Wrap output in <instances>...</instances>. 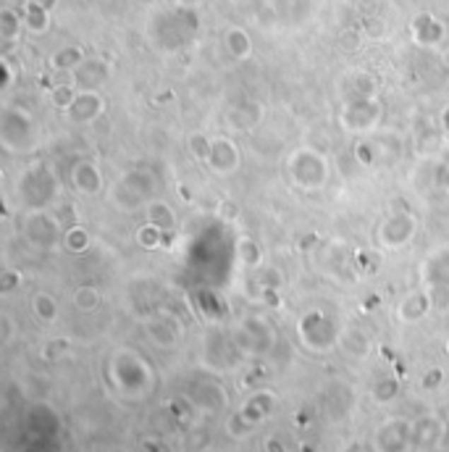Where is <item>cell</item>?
<instances>
[{
  "mask_svg": "<svg viewBox=\"0 0 449 452\" xmlns=\"http://www.w3.org/2000/svg\"><path fill=\"white\" fill-rule=\"evenodd\" d=\"M413 444V424L404 418H389L373 434V452H407Z\"/></svg>",
  "mask_w": 449,
  "mask_h": 452,
  "instance_id": "obj_1",
  "label": "cell"
},
{
  "mask_svg": "<svg viewBox=\"0 0 449 452\" xmlns=\"http://www.w3.org/2000/svg\"><path fill=\"white\" fill-rule=\"evenodd\" d=\"M289 174L305 190H315V187H321L326 182V161L318 153L300 150L297 156L289 158Z\"/></svg>",
  "mask_w": 449,
  "mask_h": 452,
  "instance_id": "obj_2",
  "label": "cell"
},
{
  "mask_svg": "<svg viewBox=\"0 0 449 452\" xmlns=\"http://www.w3.org/2000/svg\"><path fill=\"white\" fill-rule=\"evenodd\" d=\"M444 434H447V426L441 424V418L436 415H421L413 424V447L418 450H436L441 442H444Z\"/></svg>",
  "mask_w": 449,
  "mask_h": 452,
  "instance_id": "obj_3",
  "label": "cell"
},
{
  "mask_svg": "<svg viewBox=\"0 0 449 452\" xmlns=\"http://www.w3.org/2000/svg\"><path fill=\"white\" fill-rule=\"evenodd\" d=\"M27 231L35 245H42V248H50L55 240H58V224L53 219H47L45 213H35L27 221Z\"/></svg>",
  "mask_w": 449,
  "mask_h": 452,
  "instance_id": "obj_4",
  "label": "cell"
},
{
  "mask_svg": "<svg viewBox=\"0 0 449 452\" xmlns=\"http://www.w3.org/2000/svg\"><path fill=\"white\" fill-rule=\"evenodd\" d=\"M208 163H211L218 174H229V171L237 168L239 156H237V150L231 148V142H226V139H216V142H211Z\"/></svg>",
  "mask_w": 449,
  "mask_h": 452,
  "instance_id": "obj_5",
  "label": "cell"
},
{
  "mask_svg": "<svg viewBox=\"0 0 449 452\" xmlns=\"http://www.w3.org/2000/svg\"><path fill=\"white\" fill-rule=\"evenodd\" d=\"M428 308H431V297L423 295V292H413V295H407L400 303V308H397V315L402 318V321L407 323H415L421 321L423 315L428 313Z\"/></svg>",
  "mask_w": 449,
  "mask_h": 452,
  "instance_id": "obj_6",
  "label": "cell"
},
{
  "mask_svg": "<svg viewBox=\"0 0 449 452\" xmlns=\"http://www.w3.org/2000/svg\"><path fill=\"white\" fill-rule=\"evenodd\" d=\"M100 111H103V103L95 93H79L76 95V100L71 103L74 119L92 121V119H98V116H100Z\"/></svg>",
  "mask_w": 449,
  "mask_h": 452,
  "instance_id": "obj_7",
  "label": "cell"
},
{
  "mask_svg": "<svg viewBox=\"0 0 449 452\" xmlns=\"http://www.w3.org/2000/svg\"><path fill=\"white\" fill-rule=\"evenodd\" d=\"M74 182H76V187H79L82 192L87 195L98 192V190H100V174H98L95 163H79L76 171H74Z\"/></svg>",
  "mask_w": 449,
  "mask_h": 452,
  "instance_id": "obj_8",
  "label": "cell"
},
{
  "mask_svg": "<svg viewBox=\"0 0 449 452\" xmlns=\"http://www.w3.org/2000/svg\"><path fill=\"white\" fill-rule=\"evenodd\" d=\"M339 344L344 350L352 355V358H366L368 352H371V342H368L366 334L360 332H347L339 337Z\"/></svg>",
  "mask_w": 449,
  "mask_h": 452,
  "instance_id": "obj_9",
  "label": "cell"
},
{
  "mask_svg": "<svg viewBox=\"0 0 449 452\" xmlns=\"http://www.w3.org/2000/svg\"><path fill=\"white\" fill-rule=\"evenodd\" d=\"M147 332H150V340L156 342L158 347H174L176 344V332L165 321H150Z\"/></svg>",
  "mask_w": 449,
  "mask_h": 452,
  "instance_id": "obj_10",
  "label": "cell"
},
{
  "mask_svg": "<svg viewBox=\"0 0 449 452\" xmlns=\"http://www.w3.org/2000/svg\"><path fill=\"white\" fill-rule=\"evenodd\" d=\"M397 395H400V381H397V378L384 376V378H378L376 384H373V400H376V402H381V405L392 402Z\"/></svg>",
  "mask_w": 449,
  "mask_h": 452,
  "instance_id": "obj_11",
  "label": "cell"
},
{
  "mask_svg": "<svg viewBox=\"0 0 449 452\" xmlns=\"http://www.w3.org/2000/svg\"><path fill=\"white\" fill-rule=\"evenodd\" d=\"M147 213H150V224H156L158 229H174V213L168 211L163 203H153L147 208Z\"/></svg>",
  "mask_w": 449,
  "mask_h": 452,
  "instance_id": "obj_12",
  "label": "cell"
},
{
  "mask_svg": "<svg viewBox=\"0 0 449 452\" xmlns=\"http://www.w3.org/2000/svg\"><path fill=\"white\" fill-rule=\"evenodd\" d=\"M98 303H100V295H98V289H92V286H79L76 295H74V305H76L79 311H95Z\"/></svg>",
  "mask_w": 449,
  "mask_h": 452,
  "instance_id": "obj_13",
  "label": "cell"
},
{
  "mask_svg": "<svg viewBox=\"0 0 449 452\" xmlns=\"http://www.w3.org/2000/svg\"><path fill=\"white\" fill-rule=\"evenodd\" d=\"M35 313L37 318H42V321H55V315H58V305L50 295H37L35 297Z\"/></svg>",
  "mask_w": 449,
  "mask_h": 452,
  "instance_id": "obj_14",
  "label": "cell"
},
{
  "mask_svg": "<svg viewBox=\"0 0 449 452\" xmlns=\"http://www.w3.org/2000/svg\"><path fill=\"white\" fill-rule=\"evenodd\" d=\"M79 71H87V84H100L105 82V76H108V69H105L100 61H82V64H79Z\"/></svg>",
  "mask_w": 449,
  "mask_h": 452,
  "instance_id": "obj_15",
  "label": "cell"
},
{
  "mask_svg": "<svg viewBox=\"0 0 449 452\" xmlns=\"http://www.w3.org/2000/svg\"><path fill=\"white\" fill-rule=\"evenodd\" d=\"M84 58H82V53L79 50H74V47H69V50H61L58 56L53 58V66L55 69H79V64H82Z\"/></svg>",
  "mask_w": 449,
  "mask_h": 452,
  "instance_id": "obj_16",
  "label": "cell"
},
{
  "mask_svg": "<svg viewBox=\"0 0 449 452\" xmlns=\"http://www.w3.org/2000/svg\"><path fill=\"white\" fill-rule=\"evenodd\" d=\"M76 100V95H74V90L69 87V84H58L53 90V103L58 105V108H71V103Z\"/></svg>",
  "mask_w": 449,
  "mask_h": 452,
  "instance_id": "obj_17",
  "label": "cell"
},
{
  "mask_svg": "<svg viewBox=\"0 0 449 452\" xmlns=\"http://www.w3.org/2000/svg\"><path fill=\"white\" fill-rule=\"evenodd\" d=\"M161 234H163V229H158L156 224H145L142 231H139V242H142L145 248H156L158 240H161Z\"/></svg>",
  "mask_w": 449,
  "mask_h": 452,
  "instance_id": "obj_18",
  "label": "cell"
},
{
  "mask_svg": "<svg viewBox=\"0 0 449 452\" xmlns=\"http://www.w3.org/2000/svg\"><path fill=\"white\" fill-rule=\"evenodd\" d=\"M76 229H79V226H74V229L64 237L66 245H69V250H74V253L84 250V245H87V234H82V231H76Z\"/></svg>",
  "mask_w": 449,
  "mask_h": 452,
  "instance_id": "obj_19",
  "label": "cell"
},
{
  "mask_svg": "<svg viewBox=\"0 0 449 452\" xmlns=\"http://www.w3.org/2000/svg\"><path fill=\"white\" fill-rule=\"evenodd\" d=\"M441 376H444V373H441L439 369H431L428 373H426V376H423V387H426V389H433L436 384H441Z\"/></svg>",
  "mask_w": 449,
  "mask_h": 452,
  "instance_id": "obj_20",
  "label": "cell"
},
{
  "mask_svg": "<svg viewBox=\"0 0 449 452\" xmlns=\"http://www.w3.org/2000/svg\"><path fill=\"white\" fill-rule=\"evenodd\" d=\"M266 452H284V444L279 439H266Z\"/></svg>",
  "mask_w": 449,
  "mask_h": 452,
  "instance_id": "obj_21",
  "label": "cell"
},
{
  "mask_svg": "<svg viewBox=\"0 0 449 452\" xmlns=\"http://www.w3.org/2000/svg\"><path fill=\"white\" fill-rule=\"evenodd\" d=\"M441 121H444V129H449V111H444V119Z\"/></svg>",
  "mask_w": 449,
  "mask_h": 452,
  "instance_id": "obj_22",
  "label": "cell"
},
{
  "mask_svg": "<svg viewBox=\"0 0 449 452\" xmlns=\"http://www.w3.org/2000/svg\"><path fill=\"white\" fill-rule=\"evenodd\" d=\"M441 447H447L449 450V426H447V434H444V444H441Z\"/></svg>",
  "mask_w": 449,
  "mask_h": 452,
  "instance_id": "obj_23",
  "label": "cell"
},
{
  "mask_svg": "<svg viewBox=\"0 0 449 452\" xmlns=\"http://www.w3.org/2000/svg\"><path fill=\"white\" fill-rule=\"evenodd\" d=\"M433 452H449L447 447H441V450H433Z\"/></svg>",
  "mask_w": 449,
  "mask_h": 452,
  "instance_id": "obj_24",
  "label": "cell"
}]
</instances>
